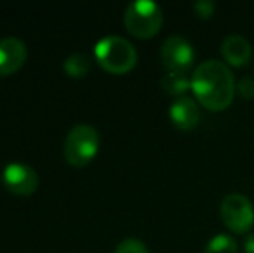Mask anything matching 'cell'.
Masks as SVG:
<instances>
[{"instance_id":"6da1fadb","label":"cell","mask_w":254,"mask_h":253,"mask_svg":"<svg viewBox=\"0 0 254 253\" xmlns=\"http://www.w3.org/2000/svg\"><path fill=\"white\" fill-rule=\"evenodd\" d=\"M192 90L206 109L221 111L234 101L237 82L232 70L218 59H206L195 66L190 77Z\"/></svg>"},{"instance_id":"7a4b0ae2","label":"cell","mask_w":254,"mask_h":253,"mask_svg":"<svg viewBox=\"0 0 254 253\" xmlns=\"http://www.w3.org/2000/svg\"><path fill=\"white\" fill-rule=\"evenodd\" d=\"M95 59L106 71L114 75L128 73L137 64V51L127 38L120 35L102 37L95 45Z\"/></svg>"},{"instance_id":"3957f363","label":"cell","mask_w":254,"mask_h":253,"mask_svg":"<svg viewBox=\"0 0 254 253\" xmlns=\"http://www.w3.org/2000/svg\"><path fill=\"white\" fill-rule=\"evenodd\" d=\"M99 146L101 135L97 128L87 123H78L64 139V158L73 167H85L95 158Z\"/></svg>"},{"instance_id":"277c9868","label":"cell","mask_w":254,"mask_h":253,"mask_svg":"<svg viewBox=\"0 0 254 253\" xmlns=\"http://www.w3.org/2000/svg\"><path fill=\"white\" fill-rule=\"evenodd\" d=\"M163 10L152 0H135L125 9V26L133 37L151 38L163 26Z\"/></svg>"},{"instance_id":"5b68a950","label":"cell","mask_w":254,"mask_h":253,"mask_svg":"<svg viewBox=\"0 0 254 253\" xmlns=\"http://www.w3.org/2000/svg\"><path fill=\"white\" fill-rule=\"evenodd\" d=\"M221 219L225 226L237 234H248L254 224V206L242 192H230L221 201Z\"/></svg>"},{"instance_id":"8992f818","label":"cell","mask_w":254,"mask_h":253,"mask_svg":"<svg viewBox=\"0 0 254 253\" xmlns=\"http://www.w3.org/2000/svg\"><path fill=\"white\" fill-rule=\"evenodd\" d=\"M161 61L168 71L187 73L189 68L194 64V47L187 38L171 35L161 45Z\"/></svg>"},{"instance_id":"52a82bcc","label":"cell","mask_w":254,"mask_h":253,"mask_svg":"<svg viewBox=\"0 0 254 253\" xmlns=\"http://www.w3.org/2000/svg\"><path fill=\"white\" fill-rule=\"evenodd\" d=\"M2 180L10 192L30 196L38 187V173L26 163H9L2 173Z\"/></svg>"},{"instance_id":"ba28073f","label":"cell","mask_w":254,"mask_h":253,"mask_svg":"<svg viewBox=\"0 0 254 253\" xmlns=\"http://www.w3.org/2000/svg\"><path fill=\"white\" fill-rule=\"evenodd\" d=\"M28 49L17 37L0 38V77H7L19 70L26 61Z\"/></svg>"},{"instance_id":"9c48e42d","label":"cell","mask_w":254,"mask_h":253,"mask_svg":"<svg viewBox=\"0 0 254 253\" xmlns=\"http://www.w3.org/2000/svg\"><path fill=\"white\" fill-rule=\"evenodd\" d=\"M168 115H170V120L173 122V125L180 128V130H192V128L197 127L199 120H201L197 102L192 97H187V95L173 99Z\"/></svg>"},{"instance_id":"30bf717a","label":"cell","mask_w":254,"mask_h":253,"mask_svg":"<svg viewBox=\"0 0 254 253\" xmlns=\"http://www.w3.org/2000/svg\"><path fill=\"white\" fill-rule=\"evenodd\" d=\"M221 56L230 66H244L253 58V45L242 35H228L221 42Z\"/></svg>"},{"instance_id":"8fae6325","label":"cell","mask_w":254,"mask_h":253,"mask_svg":"<svg viewBox=\"0 0 254 253\" xmlns=\"http://www.w3.org/2000/svg\"><path fill=\"white\" fill-rule=\"evenodd\" d=\"M161 87L166 94L173 95L175 99L185 95L189 88H192V82L187 73L182 71H166L164 77L161 78Z\"/></svg>"},{"instance_id":"7c38bea8","label":"cell","mask_w":254,"mask_h":253,"mask_svg":"<svg viewBox=\"0 0 254 253\" xmlns=\"http://www.w3.org/2000/svg\"><path fill=\"white\" fill-rule=\"evenodd\" d=\"M63 68L69 77L80 78L85 77L90 70V59L87 54H81V52H74V54L67 56L63 63Z\"/></svg>"},{"instance_id":"4fadbf2b","label":"cell","mask_w":254,"mask_h":253,"mask_svg":"<svg viewBox=\"0 0 254 253\" xmlns=\"http://www.w3.org/2000/svg\"><path fill=\"white\" fill-rule=\"evenodd\" d=\"M237 241L230 234H216L207 241L204 253H237Z\"/></svg>"},{"instance_id":"5bb4252c","label":"cell","mask_w":254,"mask_h":253,"mask_svg":"<svg viewBox=\"0 0 254 253\" xmlns=\"http://www.w3.org/2000/svg\"><path fill=\"white\" fill-rule=\"evenodd\" d=\"M114 253H149V250L144 241L137 240V238H127L118 245Z\"/></svg>"},{"instance_id":"9a60e30c","label":"cell","mask_w":254,"mask_h":253,"mask_svg":"<svg viewBox=\"0 0 254 253\" xmlns=\"http://www.w3.org/2000/svg\"><path fill=\"white\" fill-rule=\"evenodd\" d=\"M192 7H194V12L197 14L199 17H202V19L211 17L214 14V9H216L213 0H197V2H194Z\"/></svg>"},{"instance_id":"2e32d148","label":"cell","mask_w":254,"mask_h":253,"mask_svg":"<svg viewBox=\"0 0 254 253\" xmlns=\"http://www.w3.org/2000/svg\"><path fill=\"white\" fill-rule=\"evenodd\" d=\"M237 92L241 94V97L253 99L254 97V78L242 77L241 80L237 82Z\"/></svg>"},{"instance_id":"e0dca14e","label":"cell","mask_w":254,"mask_h":253,"mask_svg":"<svg viewBox=\"0 0 254 253\" xmlns=\"http://www.w3.org/2000/svg\"><path fill=\"white\" fill-rule=\"evenodd\" d=\"M242 247H244L246 253H254V233H248L242 241Z\"/></svg>"}]
</instances>
